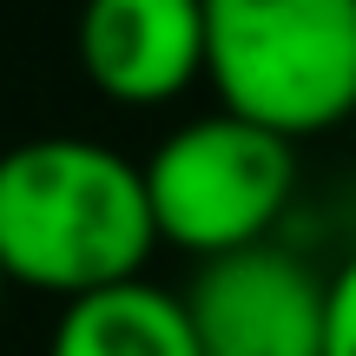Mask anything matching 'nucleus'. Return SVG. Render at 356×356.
Here are the masks:
<instances>
[{
  "instance_id": "nucleus-4",
  "label": "nucleus",
  "mask_w": 356,
  "mask_h": 356,
  "mask_svg": "<svg viewBox=\"0 0 356 356\" xmlns=\"http://www.w3.org/2000/svg\"><path fill=\"white\" fill-rule=\"evenodd\" d=\"M204 356H323L330 337V277L284 244H251L204 257L185 291Z\"/></svg>"
},
{
  "instance_id": "nucleus-2",
  "label": "nucleus",
  "mask_w": 356,
  "mask_h": 356,
  "mask_svg": "<svg viewBox=\"0 0 356 356\" xmlns=\"http://www.w3.org/2000/svg\"><path fill=\"white\" fill-rule=\"evenodd\" d=\"M204 86L291 145L356 119V0H204Z\"/></svg>"
},
{
  "instance_id": "nucleus-6",
  "label": "nucleus",
  "mask_w": 356,
  "mask_h": 356,
  "mask_svg": "<svg viewBox=\"0 0 356 356\" xmlns=\"http://www.w3.org/2000/svg\"><path fill=\"white\" fill-rule=\"evenodd\" d=\"M47 356H204L185 297L152 277L73 297L47 337Z\"/></svg>"
},
{
  "instance_id": "nucleus-7",
  "label": "nucleus",
  "mask_w": 356,
  "mask_h": 356,
  "mask_svg": "<svg viewBox=\"0 0 356 356\" xmlns=\"http://www.w3.org/2000/svg\"><path fill=\"white\" fill-rule=\"evenodd\" d=\"M323 356H356V251L330 277V337H323Z\"/></svg>"
},
{
  "instance_id": "nucleus-1",
  "label": "nucleus",
  "mask_w": 356,
  "mask_h": 356,
  "mask_svg": "<svg viewBox=\"0 0 356 356\" xmlns=\"http://www.w3.org/2000/svg\"><path fill=\"white\" fill-rule=\"evenodd\" d=\"M159 218L145 165L99 139H20L0 152V270L60 304L145 277Z\"/></svg>"
},
{
  "instance_id": "nucleus-3",
  "label": "nucleus",
  "mask_w": 356,
  "mask_h": 356,
  "mask_svg": "<svg viewBox=\"0 0 356 356\" xmlns=\"http://www.w3.org/2000/svg\"><path fill=\"white\" fill-rule=\"evenodd\" d=\"M145 191L159 244H178L198 264L231 257L270 244V225L297 191V145L238 113H204L159 139L145 159Z\"/></svg>"
},
{
  "instance_id": "nucleus-8",
  "label": "nucleus",
  "mask_w": 356,
  "mask_h": 356,
  "mask_svg": "<svg viewBox=\"0 0 356 356\" xmlns=\"http://www.w3.org/2000/svg\"><path fill=\"white\" fill-rule=\"evenodd\" d=\"M7 291H13V277H7V270H0V310H7Z\"/></svg>"
},
{
  "instance_id": "nucleus-5",
  "label": "nucleus",
  "mask_w": 356,
  "mask_h": 356,
  "mask_svg": "<svg viewBox=\"0 0 356 356\" xmlns=\"http://www.w3.org/2000/svg\"><path fill=\"white\" fill-rule=\"evenodd\" d=\"M79 73L113 106H172L204 79V0H79Z\"/></svg>"
}]
</instances>
